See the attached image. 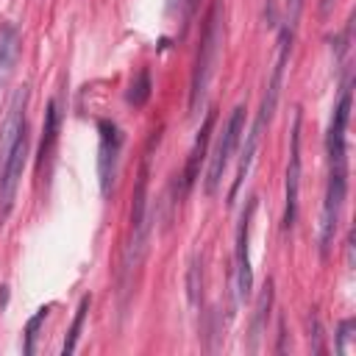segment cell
<instances>
[{
	"label": "cell",
	"instance_id": "obj_7",
	"mask_svg": "<svg viewBox=\"0 0 356 356\" xmlns=\"http://www.w3.org/2000/svg\"><path fill=\"white\" fill-rule=\"evenodd\" d=\"M242 131H245V106H236L231 111V117H228V122H225V128L220 134V142H217V147L211 153V161H209V178H206V192L209 195L217 192V186L222 181V172H225V167H228V161H231V156H234V150L239 145Z\"/></svg>",
	"mask_w": 356,
	"mask_h": 356
},
{
	"label": "cell",
	"instance_id": "obj_21",
	"mask_svg": "<svg viewBox=\"0 0 356 356\" xmlns=\"http://www.w3.org/2000/svg\"><path fill=\"white\" fill-rule=\"evenodd\" d=\"M275 353H286V328H284V320H278V345H275Z\"/></svg>",
	"mask_w": 356,
	"mask_h": 356
},
{
	"label": "cell",
	"instance_id": "obj_14",
	"mask_svg": "<svg viewBox=\"0 0 356 356\" xmlns=\"http://www.w3.org/2000/svg\"><path fill=\"white\" fill-rule=\"evenodd\" d=\"M89 306H92V298L83 295L81 303H78V309H75V317H72V325H70V331H67V339H64V345H61V353H64V356L78 348V337H81L83 320H86V314H89Z\"/></svg>",
	"mask_w": 356,
	"mask_h": 356
},
{
	"label": "cell",
	"instance_id": "obj_6",
	"mask_svg": "<svg viewBox=\"0 0 356 356\" xmlns=\"http://www.w3.org/2000/svg\"><path fill=\"white\" fill-rule=\"evenodd\" d=\"M300 122H303V114L298 108L295 120H292L289 161H286V175H284V217H281V228L284 231H292V225L298 220V197H300Z\"/></svg>",
	"mask_w": 356,
	"mask_h": 356
},
{
	"label": "cell",
	"instance_id": "obj_5",
	"mask_svg": "<svg viewBox=\"0 0 356 356\" xmlns=\"http://www.w3.org/2000/svg\"><path fill=\"white\" fill-rule=\"evenodd\" d=\"M259 197H248V206L242 209L239 225H236V253H234V275H236V300H250L253 292V267H250V228L256 214Z\"/></svg>",
	"mask_w": 356,
	"mask_h": 356
},
{
	"label": "cell",
	"instance_id": "obj_19",
	"mask_svg": "<svg viewBox=\"0 0 356 356\" xmlns=\"http://www.w3.org/2000/svg\"><path fill=\"white\" fill-rule=\"evenodd\" d=\"M353 334V320H342L339 328H337V356H345L348 353V339Z\"/></svg>",
	"mask_w": 356,
	"mask_h": 356
},
{
	"label": "cell",
	"instance_id": "obj_9",
	"mask_svg": "<svg viewBox=\"0 0 356 356\" xmlns=\"http://www.w3.org/2000/svg\"><path fill=\"white\" fill-rule=\"evenodd\" d=\"M28 86H17L6 103V114L0 122V167L8 161L14 145L19 142L22 134H28V120H25V108H28Z\"/></svg>",
	"mask_w": 356,
	"mask_h": 356
},
{
	"label": "cell",
	"instance_id": "obj_16",
	"mask_svg": "<svg viewBox=\"0 0 356 356\" xmlns=\"http://www.w3.org/2000/svg\"><path fill=\"white\" fill-rule=\"evenodd\" d=\"M47 306H42L31 320H28V325H25V339H22V353L25 356H33L36 353V337H39V328H42V323L47 320Z\"/></svg>",
	"mask_w": 356,
	"mask_h": 356
},
{
	"label": "cell",
	"instance_id": "obj_4",
	"mask_svg": "<svg viewBox=\"0 0 356 356\" xmlns=\"http://www.w3.org/2000/svg\"><path fill=\"white\" fill-rule=\"evenodd\" d=\"M222 33H225V6H222V0H211V8L206 14L203 39H200L197 58H195V70H192V86H189V111L192 114L203 106L206 89L211 83V75H214V67L220 58Z\"/></svg>",
	"mask_w": 356,
	"mask_h": 356
},
{
	"label": "cell",
	"instance_id": "obj_18",
	"mask_svg": "<svg viewBox=\"0 0 356 356\" xmlns=\"http://www.w3.org/2000/svg\"><path fill=\"white\" fill-rule=\"evenodd\" d=\"M309 342H312V353H325V345H323V328H320V320L317 314H309Z\"/></svg>",
	"mask_w": 356,
	"mask_h": 356
},
{
	"label": "cell",
	"instance_id": "obj_10",
	"mask_svg": "<svg viewBox=\"0 0 356 356\" xmlns=\"http://www.w3.org/2000/svg\"><path fill=\"white\" fill-rule=\"evenodd\" d=\"M214 122H217V108H209L206 117H203V125H200V131H197V136H195V145H192V150H189V159H186V170H184V192H189L192 184H195V178L200 175V161L206 159V147H209Z\"/></svg>",
	"mask_w": 356,
	"mask_h": 356
},
{
	"label": "cell",
	"instance_id": "obj_17",
	"mask_svg": "<svg viewBox=\"0 0 356 356\" xmlns=\"http://www.w3.org/2000/svg\"><path fill=\"white\" fill-rule=\"evenodd\" d=\"M200 284H203V273H200V264H197V256H195V259H192V267H189V281H186L192 306L200 303Z\"/></svg>",
	"mask_w": 356,
	"mask_h": 356
},
{
	"label": "cell",
	"instance_id": "obj_2",
	"mask_svg": "<svg viewBox=\"0 0 356 356\" xmlns=\"http://www.w3.org/2000/svg\"><path fill=\"white\" fill-rule=\"evenodd\" d=\"M292 36L295 31H289L286 25L281 28L278 33V53H275V64H273V72L267 78V86H264V97H261V106L256 111V120L248 131V139L242 145V156H239V167H236V178L231 184V192H228V200L236 197V192L242 189L248 172H250V164H253V156L259 150V142L264 136V131L270 128L273 122V114H275V106H278V97H281V86H284V72H286V64H289V53H292Z\"/></svg>",
	"mask_w": 356,
	"mask_h": 356
},
{
	"label": "cell",
	"instance_id": "obj_23",
	"mask_svg": "<svg viewBox=\"0 0 356 356\" xmlns=\"http://www.w3.org/2000/svg\"><path fill=\"white\" fill-rule=\"evenodd\" d=\"M8 303V286H0V309H6Z\"/></svg>",
	"mask_w": 356,
	"mask_h": 356
},
{
	"label": "cell",
	"instance_id": "obj_3",
	"mask_svg": "<svg viewBox=\"0 0 356 356\" xmlns=\"http://www.w3.org/2000/svg\"><path fill=\"white\" fill-rule=\"evenodd\" d=\"M147 184H150V147L145 150L139 175H136V186H134V203H131V222H128V242L122 250V267H120V292L128 295L131 289V278L134 270L142 264L145 259V248H147Z\"/></svg>",
	"mask_w": 356,
	"mask_h": 356
},
{
	"label": "cell",
	"instance_id": "obj_1",
	"mask_svg": "<svg viewBox=\"0 0 356 356\" xmlns=\"http://www.w3.org/2000/svg\"><path fill=\"white\" fill-rule=\"evenodd\" d=\"M350 81L342 83L339 97L334 103V114L325 134V153H328V181H325V200H323V217H320V256L325 259L345 206L348 195V122H350Z\"/></svg>",
	"mask_w": 356,
	"mask_h": 356
},
{
	"label": "cell",
	"instance_id": "obj_13",
	"mask_svg": "<svg viewBox=\"0 0 356 356\" xmlns=\"http://www.w3.org/2000/svg\"><path fill=\"white\" fill-rule=\"evenodd\" d=\"M56 136H58V103L50 100L47 108H44V128H42V145H39V170L50 159L53 145H56Z\"/></svg>",
	"mask_w": 356,
	"mask_h": 356
},
{
	"label": "cell",
	"instance_id": "obj_22",
	"mask_svg": "<svg viewBox=\"0 0 356 356\" xmlns=\"http://www.w3.org/2000/svg\"><path fill=\"white\" fill-rule=\"evenodd\" d=\"M331 6H334V0H320V17H323V19L331 14Z\"/></svg>",
	"mask_w": 356,
	"mask_h": 356
},
{
	"label": "cell",
	"instance_id": "obj_11",
	"mask_svg": "<svg viewBox=\"0 0 356 356\" xmlns=\"http://www.w3.org/2000/svg\"><path fill=\"white\" fill-rule=\"evenodd\" d=\"M19 50H22V39H19L17 25L14 22H3L0 25V92L8 86V81L14 75Z\"/></svg>",
	"mask_w": 356,
	"mask_h": 356
},
{
	"label": "cell",
	"instance_id": "obj_20",
	"mask_svg": "<svg viewBox=\"0 0 356 356\" xmlns=\"http://www.w3.org/2000/svg\"><path fill=\"white\" fill-rule=\"evenodd\" d=\"M300 11H303V0H286V19H284V25H286L289 31H295V28H298Z\"/></svg>",
	"mask_w": 356,
	"mask_h": 356
},
{
	"label": "cell",
	"instance_id": "obj_15",
	"mask_svg": "<svg viewBox=\"0 0 356 356\" xmlns=\"http://www.w3.org/2000/svg\"><path fill=\"white\" fill-rule=\"evenodd\" d=\"M150 72L142 67L139 72H136V78L131 81V86H128V103L131 106H145L147 103V97H150Z\"/></svg>",
	"mask_w": 356,
	"mask_h": 356
},
{
	"label": "cell",
	"instance_id": "obj_12",
	"mask_svg": "<svg viewBox=\"0 0 356 356\" xmlns=\"http://www.w3.org/2000/svg\"><path fill=\"white\" fill-rule=\"evenodd\" d=\"M270 306H273V278L264 281L259 298H256V309H253V317H250V342H248V350H259V339L261 334L267 331V317H270Z\"/></svg>",
	"mask_w": 356,
	"mask_h": 356
},
{
	"label": "cell",
	"instance_id": "obj_8",
	"mask_svg": "<svg viewBox=\"0 0 356 356\" xmlns=\"http://www.w3.org/2000/svg\"><path fill=\"white\" fill-rule=\"evenodd\" d=\"M97 178H100V195L108 197L114 178H117V164H120V150H122V134L111 120H97Z\"/></svg>",
	"mask_w": 356,
	"mask_h": 356
}]
</instances>
